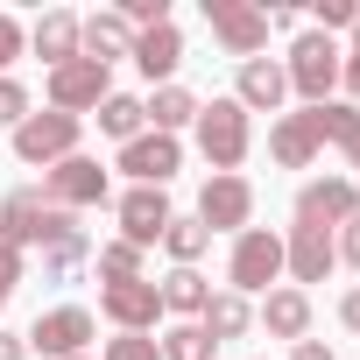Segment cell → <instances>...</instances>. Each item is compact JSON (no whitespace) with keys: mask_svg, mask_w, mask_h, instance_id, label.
Returning a JSON list of instances; mask_svg holds the SVG:
<instances>
[{"mask_svg":"<svg viewBox=\"0 0 360 360\" xmlns=\"http://www.w3.org/2000/svg\"><path fill=\"white\" fill-rule=\"evenodd\" d=\"M29 50L57 71V64H71V57H85V43H78V15L71 8H50L36 29H29Z\"/></svg>","mask_w":360,"mask_h":360,"instance_id":"ac0fdd59","label":"cell"},{"mask_svg":"<svg viewBox=\"0 0 360 360\" xmlns=\"http://www.w3.org/2000/svg\"><path fill=\"white\" fill-rule=\"evenodd\" d=\"M15 283H22V248H0V304L15 297Z\"/></svg>","mask_w":360,"mask_h":360,"instance_id":"836d02e7","label":"cell"},{"mask_svg":"<svg viewBox=\"0 0 360 360\" xmlns=\"http://www.w3.org/2000/svg\"><path fill=\"white\" fill-rule=\"evenodd\" d=\"M113 212H120V240H127V248H155L162 226L176 219V212H169V191H148V184H127Z\"/></svg>","mask_w":360,"mask_h":360,"instance_id":"8fae6325","label":"cell"},{"mask_svg":"<svg viewBox=\"0 0 360 360\" xmlns=\"http://www.w3.org/2000/svg\"><path fill=\"white\" fill-rule=\"evenodd\" d=\"M332 262H339V248H332V233H325V226H290V233H283L290 290H297V283H325V276H332Z\"/></svg>","mask_w":360,"mask_h":360,"instance_id":"9a60e30c","label":"cell"},{"mask_svg":"<svg viewBox=\"0 0 360 360\" xmlns=\"http://www.w3.org/2000/svg\"><path fill=\"white\" fill-rule=\"evenodd\" d=\"M106 360H162V346L148 332H120V339H106Z\"/></svg>","mask_w":360,"mask_h":360,"instance_id":"f546056e","label":"cell"},{"mask_svg":"<svg viewBox=\"0 0 360 360\" xmlns=\"http://www.w3.org/2000/svg\"><path fill=\"white\" fill-rule=\"evenodd\" d=\"M233 99H240L248 113H276V106L290 99V78H283V64H276V57H248V64H240V85H233Z\"/></svg>","mask_w":360,"mask_h":360,"instance_id":"e0dca14e","label":"cell"},{"mask_svg":"<svg viewBox=\"0 0 360 360\" xmlns=\"http://www.w3.org/2000/svg\"><path fill=\"white\" fill-rule=\"evenodd\" d=\"M155 290H162V311H176L184 325H198V311L212 304V283H205L198 269H169V276H162Z\"/></svg>","mask_w":360,"mask_h":360,"instance_id":"7402d4cb","label":"cell"},{"mask_svg":"<svg viewBox=\"0 0 360 360\" xmlns=\"http://www.w3.org/2000/svg\"><path fill=\"white\" fill-rule=\"evenodd\" d=\"M176 64H184V36H176V22H162V29H141V36H134V71H141L148 85H169V78H176Z\"/></svg>","mask_w":360,"mask_h":360,"instance_id":"2e32d148","label":"cell"},{"mask_svg":"<svg viewBox=\"0 0 360 360\" xmlns=\"http://www.w3.org/2000/svg\"><path fill=\"white\" fill-rule=\"evenodd\" d=\"M85 339H92V311H85V304H57V311H43V318L22 332V346L43 353V360H78Z\"/></svg>","mask_w":360,"mask_h":360,"instance_id":"52a82bcc","label":"cell"},{"mask_svg":"<svg viewBox=\"0 0 360 360\" xmlns=\"http://www.w3.org/2000/svg\"><path fill=\"white\" fill-rule=\"evenodd\" d=\"M360 219V191L353 176H311V184L297 191V226H353Z\"/></svg>","mask_w":360,"mask_h":360,"instance_id":"30bf717a","label":"cell"},{"mask_svg":"<svg viewBox=\"0 0 360 360\" xmlns=\"http://www.w3.org/2000/svg\"><path fill=\"white\" fill-rule=\"evenodd\" d=\"M106 169L92 162V155H64L57 169H43V198L57 205V212H85V205H106Z\"/></svg>","mask_w":360,"mask_h":360,"instance_id":"ba28073f","label":"cell"},{"mask_svg":"<svg viewBox=\"0 0 360 360\" xmlns=\"http://www.w3.org/2000/svg\"><path fill=\"white\" fill-rule=\"evenodd\" d=\"M339 325H346V332H360V290H346V297H339Z\"/></svg>","mask_w":360,"mask_h":360,"instance_id":"8d00e7d4","label":"cell"},{"mask_svg":"<svg viewBox=\"0 0 360 360\" xmlns=\"http://www.w3.org/2000/svg\"><path fill=\"white\" fill-rule=\"evenodd\" d=\"M283 78H290V92L304 99V106H325L332 99V85H339V43L332 36H297L290 43V64H283Z\"/></svg>","mask_w":360,"mask_h":360,"instance_id":"277c9868","label":"cell"},{"mask_svg":"<svg viewBox=\"0 0 360 360\" xmlns=\"http://www.w3.org/2000/svg\"><path fill=\"white\" fill-rule=\"evenodd\" d=\"M22 50H29V29H22L15 15H0V78H8V64H15Z\"/></svg>","mask_w":360,"mask_h":360,"instance_id":"1f68e13d","label":"cell"},{"mask_svg":"<svg viewBox=\"0 0 360 360\" xmlns=\"http://www.w3.org/2000/svg\"><path fill=\"white\" fill-rule=\"evenodd\" d=\"M141 113H148L155 134H176V127H191V120H198V99H191L184 85H155V99H141Z\"/></svg>","mask_w":360,"mask_h":360,"instance_id":"d4e9b609","label":"cell"},{"mask_svg":"<svg viewBox=\"0 0 360 360\" xmlns=\"http://www.w3.org/2000/svg\"><path fill=\"white\" fill-rule=\"evenodd\" d=\"M22 120H29V85L0 78V127H22Z\"/></svg>","mask_w":360,"mask_h":360,"instance_id":"4dcf8cb0","label":"cell"},{"mask_svg":"<svg viewBox=\"0 0 360 360\" xmlns=\"http://www.w3.org/2000/svg\"><path fill=\"white\" fill-rule=\"evenodd\" d=\"M255 318H262L269 339H304V332H311V297H304V290H269Z\"/></svg>","mask_w":360,"mask_h":360,"instance_id":"44dd1931","label":"cell"},{"mask_svg":"<svg viewBox=\"0 0 360 360\" xmlns=\"http://www.w3.org/2000/svg\"><path fill=\"white\" fill-rule=\"evenodd\" d=\"M92 262H99V276H106V283H134V276H141V248H127V240L92 248Z\"/></svg>","mask_w":360,"mask_h":360,"instance_id":"f1b7e54d","label":"cell"},{"mask_svg":"<svg viewBox=\"0 0 360 360\" xmlns=\"http://www.w3.org/2000/svg\"><path fill=\"white\" fill-rule=\"evenodd\" d=\"M255 325V311H248V297H233V290H219L205 311H198V332L212 339V346H226V339H240Z\"/></svg>","mask_w":360,"mask_h":360,"instance_id":"603a6c76","label":"cell"},{"mask_svg":"<svg viewBox=\"0 0 360 360\" xmlns=\"http://www.w3.org/2000/svg\"><path fill=\"white\" fill-rule=\"evenodd\" d=\"M360 22V8L353 0H318V36H332V29H353Z\"/></svg>","mask_w":360,"mask_h":360,"instance_id":"d6a6232c","label":"cell"},{"mask_svg":"<svg viewBox=\"0 0 360 360\" xmlns=\"http://www.w3.org/2000/svg\"><path fill=\"white\" fill-rule=\"evenodd\" d=\"M290 360H339V353H332L325 339H297V353H290Z\"/></svg>","mask_w":360,"mask_h":360,"instance_id":"74e56055","label":"cell"},{"mask_svg":"<svg viewBox=\"0 0 360 360\" xmlns=\"http://www.w3.org/2000/svg\"><path fill=\"white\" fill-rule=\"evenodd\" d=\"M276 276H283V233H269V226L233 233V255H226V283H233V297H269Z\"/></svg>","mask_w":360,"mask_h":360,"instance_id":"3957f363","label":"cell"},{"mask_svg":"<svg viewBox=\"0 0 360 360\" xmlns=\"http://www.w3.org/2000/svg\"><path fill=\"white\" fill-rule=\"evenodd\" d=\"M78 134H85V120H71V113H29L22 127H15V155L22 162H43V169H57L64 155H78Z\"/></svg>","mask_w":360,"mask_h":360,"instance_id":"5b68a950","label":"cell"},{"mask_svg":"<svg viewBox=\"0 0 360 360\" xmlns=\"http://www.w3.org/2000/svg\"><path fill=\"white\" fill-rule=\"evenodd\" d=\"M198 219H205V233H248V219H255L248 176H212L198 191Z\"/></svg>","mask_w":360,"mask_h":360,"instance_id":"5bb4252c","label":"cell"},{"mask_svg":"<svg viewBox=\"0 0 360 360\" xmlns=\"http://www.w3.org/2000/svg\"><path fill=\"white\" fill-rule=\"evenodd\" d=\"M339 85H346V92H353V99H360V57H353V50H346V57H339Z\"/></svg>","mask_w":360,"mask_h":360,"instance_id":"d590c367","label":"cell"},{"mask_svg":"<svg viewBox=\"0 0 360 360\" xmlns=\"http://www.w3.org/2000/svg\"><path fill=\"white\" fill-rule=\"evenodd\" d=\"M332 248H339V262H353V269H360V219H353V226H346Z\"/></svg>","mask_w":360,"mask_h":360,"instance_id":"e575fe53","label":"cell"},{"mask_svg":"<svg viewBox=\"0 0 360 360\" xmlns=\"http://www.w3.org/2000/svg\"><path fill=\"white\" fill-rule=\"evenodd\" d=\"M85 255H92V233L85 226H64L57 240H43V283H71Z\"/></svg>","mask_w":360,"mask_h":360,"instance_id":"cb8c5ba5","label":"cell"},{"mask_svg":"<svg viewBox=\"0 0 360 360\" xmlns=\"http://www.w3.org/2000/svg\"><path fill=\"white\" fill-rule=\"evenodd\" d=\"M205 22H212L219 50L240 57V64L269 50V8H248V0H205Z\"/></svg>","mask_w":360,"mask_h":360,"instance_id":"8992f818","label":"cell"},{"mask_svg":"<svg viewBox=\"0 0 360 360\" xmlns=\"http://www.w3.org/2000/svg\"><path fill=\"white\" fill-rule=\"evenodd\" d=\"M198 148H205L212 176H233V169L248 162V148H255V113H248L240 99H212V106H198Z\"/></svg>","mask_w":360,"mask_h":360,"instance_id":"6da1fadb","label":"cell"},{"mask_svg":"<svg viewBox=\"0 0 360 360\" xmlns=\"http://www.w3.org/2000/svg\"><path fill=\"white\" fill-rule=\"evenodd\" d=\"M120 169L134 176V184H148V191H162L169 176L184 169V148H176V134H155V127H148V134H134V141L120 148Z\"/></svg>","mask_w":360,"mask_h":360,"instance_id":"4fadbf2b","label":"cell"},{"mask_svg":"<svg viewBox=\"0 0 360 360\" xmlns=\"http://www.w3.org/2000/svg\"><path fill=\"white\" fill-rule=\"evenodd\" d=\"M162 248H169L176 269H198V255L212 248V233H205V219H169L162 226Z\"/></svg>","mask_w":360,"mask_h":360,"instance_id":"4316f807","label":"cell"},{"mask_svg":"<svg viewBox=\"0 0 360 360\" xmlns=\"http://www.w3.org/2000/svg\"><path fill=\"white\" fill-rule=\"evenodd\" d=\"M353 57H360V22H353Z\"/></svg>","mask_w":360,"mask_h":360,"instance_id":"ab89813d","label":"cell"},{"mask_svg":"<svg viewBox=\"0 0 360 360\" xmlns=\"http://www.w3.org/2000/svg\"><path fill=\"white\" fill-rule=\"evenodd\" d=\"M64 226H78V219L57 212L36 184H22V191L0 198V248H43V240H57Z\"/></svg>","mask_w":360,"mask_h":360,"instance_id":"7a4b0ae2","label":"cell"},{"mask_svg":"<svg viewBox=\"0 0 360 360\" xmlns=\"http://www.w3.org/2000/svg\"><path fill=\"white\" fill-rule=\"evenodd\" d=\"M99 311H106L120 332H155V318H162V290H155L148 276H134V283H99Z\"/></svg>","mask_w":360,"mask_h":360,"instance_id":"7c38bea8","label":"cell"},{"mask_svg":"<svg viewBox=\"0 0 360 360\" xmlns=\"http://www.w3.org/2000/svg\"><path fill=\"white\" fill-rule=\"evenodd\" d=\"M78 43H85V57H99V64H113V57H134V29H127V15H120V8H106V15H85V22H78Z\"/></svg>","mask_w":360,"mask_h":360,"instance_id":"d6986e66","label":"cell"},{"mask_svg":"<svg viewBox=\"0 0 360 360\" xmlns=\"http://www.w3.org/2000/svg\"><path fill=\"white\" fill-rule=\"evenodd\" d=\"M155 346H162V360H212V353H219V346H212L198 325H169Z\"/></svg>","mask_w":360,"mask_h":360,"instance_id":"83f0119b","label":"cell"},{"mask_svg":"<svg viewBox=\"0 0 360 360\" xmlns=\"http://www.w3.org/2000/svg\"><path fill=\"white\" fill-rule=\"evenodd\" d=\"M318 134H311V120L304 113H276V127H269V155L283 162V169H311L318 162Z\"/></svg>","mask_w":360,"mask_h":360,"instance_id":"ffe728a7","label":"cell"},{"mask_svg":"<svg viewBox=\"0 0 360 360\" xmlns=\"http://www.w3.org/2000/svg\"><path fill=\"white\" fill-rule=\"evenodd\" d=\"M92 113H99V134H113L120 148H127L134 134H148V113H141V99H127V92H106Z\"/></svg>","mask_w":360,"mask_h":360,"instance_id":"484cf974","label":"cell"},{"mask_svg":"<svg viewBox=\"0 0 360 360\" xmlns=\"http://www.w3.org/2000/svg\"><path fill=\"white\" fill-rule=\"evenodd\" d=\"M0 360H29V346H22L15 332H0Z\"/></svg>","mask_w":360,"mask_h":360,"instance_id":"f35d334b","label":"cell"},{"mask_svg":"<svg viewBox=\"0 0 360 360\" xmlns=\"http://www.w3.org/2000/svg\"><path fill=\"white\" fill-rule=\"evenodd\" d=\"M106 92H113V71H106L99 57H71V64H57V71H50V106H57V113H71V120H78V113H92Z\"/></svg>","mask_w":360,"mask_h":360,"instance_id":"9c48e42d","label":"cell"}]
</instances>
